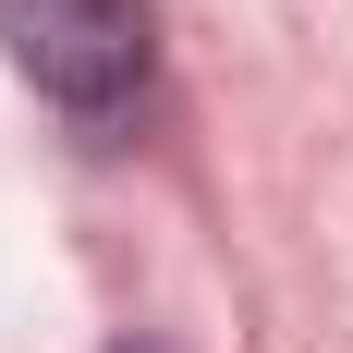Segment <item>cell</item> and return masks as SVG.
<instances>
[{
    "instance_id": "obj_2",
    "label": "cell",
    "mask_w": 353,
    "mask_h": 353,
    "mask_svg": "<svg viewBox=\"0 0 353 353\" xmlns=\"http://www.w3.org/2000/svg\"><path fill=\"white\" fill-rule=\"evenodd\" d=\"M110 353H171V341H110Z\"/></svg>"
},
{
    "instance_id": "obj_1",
    "label": "cell",
    "mask_w": 353,
    "mask_h": 353,
    "mask_svg": "<svg viewBox=\"0 0 353 353\" xmlns=\"http://www.w3.org/2000/svg\"><path fill=\"white\" fill-rule=\"evenodd\" d=\"M0 49L49 110H73L85 134L122 122L146 98V61H159V12L146 0H0Z\"/></svg>"
}]
</instances>
